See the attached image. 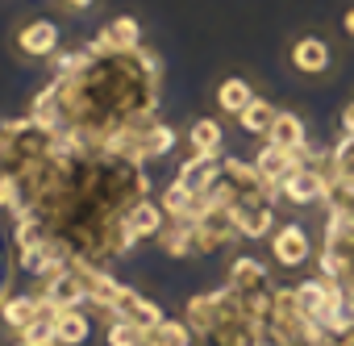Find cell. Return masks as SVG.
<instances>
[{"instance_id":"cell-2","label":"cell","mask_w":354,"mask_h":346,"mask_svg":"<svg viewBox=\"0 0 354 346\" xmlns=\"http://www.w3.org/2000/svg\"><path fill=\"white\" fill-rule=\"evenodd\" d=\"M59 42L63 34H59V21L50 17H30L13 30V55L21 63H50L59 55Z\"/></svg>"},{"instance_id":"cell-19","label":"cell","mask_w":354,"mask_h":346,"mask_svg":"<svg viewBox=\"0 0 354 346\" xmlns=\"http://www.w3.org/2000/svg\"><path fill=\"white\" fill-rule=\"evenodd\" d=\"M154 246L167 255V259H196V242H192V221H167L162 234L154 238Z\"/></svg>"},{"instance_id":"cell-10","label":"cell","mask_w":354,"mask_h":346,"mask_svg":"<svg viewBox=\"0 0 354 346\" xmlns=\"http://www.w3.org/2000/svg\"><path fill=\"white\" fill-rule=\"evenodd\" d=\"M225 284L234 292H259V288H271V267L254 255H234L230 259V271H225Z\"/></svg>"},{"instance_id":"cell-12","label":"cell","mask_w":354,"mask_h":346,"mask_svg":"<svg viewBox=\"0 0 354 346\" xmlns=\"http://www.w3.org/2000/svg\"><path fill=\"white\" fill-rule=\"evenodd\" d=\"M234 226L242 238H267L275 230V205L263 201H238L234 205Z\"/></svg>"},{"instance_id":"cell-23","label":"cell","mask_w":354,"mask_h":346,"mask_svg":"<svg viewBox=\"0 0 354 346\" xmlns=\"http://www.w3.org/2000/svg\"><path fill=\"white\" fill-rule=\"evenodd\" d=\"M96 5V0H59V9H67V13H88Z\"/></svg>"},{"instance_id":"cell-17","label":"cell","mask_w":354,"mask_h":346,"mask_svg":"<svg viewBox=\"0 0 354 346\" xmlns=\"http://www.w3.org/2000/svg\"><path fill=\"white\" fill-rule=\"evenodd\" d=\"M254 96H259V92H254L250 80H242V75H225V80L217 84V92H213L217 113H225V117H234V121H238V113H242Z\"/></svg>"},{"instance_id":"cell-14","label":"cell","mask_w":354,"mask_h":346,"mask_svg":"<svg viewBox=\"0 0 354 346\" xmlns=\"http://www.w3.org/2000/svg\"><path fill=\"white\" fill-rule=\"evenodd\" d=\"M184 138H188V150L201 158H221V150H225V129L217 117H196Z\"/></svg>"},{"instance_id":"cell-21","label":"cell","mask_w":354,"mask_h":346,"mask_svg":"<svg viewBox=\"0 0 354 346\" xmlns=\"http://www.w3.org/2000/svg\"><path fill=\"white\" fill-rule=\"evenodd\" d=\"M146 346H196V334L184 325V317H167L154 329H146Z\"/></svg>"},{"instance_id":"cell-18","label":"cell","mask_w":354,"mask_h":346,"mask_svg":"<svg viewBox=\"0 0 354 346\" xmlns=\"http://www.w3.org/2000/svg\"><path fill=\"white\" fill-rule=\"evenodd\" d=\"M158 205H162L167 221H196V213H201V197H192L180 180H171V184L158 192Z\"/></svg>"},{"instance_id":"cell-13","label":"cell","mask_w":354,"mask_h":346,"mask_svg":"<svg viewBox=\"0 0 354 346\" xmlns=\"http://www.w3.org/2000/svg\"><path fill=\"white\" fill-rule=\"evenodd\" d=\"M267 142L288 146V150H308V146H313L304 117L292 113V109H279V113H275V121H271V129H267Z\"/></svg>"},{"instance_id":"cell-9","label":"cell","mask_w":354,"mask_h":346,"mask_svg":"<svg viewBox=\"0 0 354 346\" xmlns=\"http://www.w3.org/2000/svg\"><path fill=\"white\" fill-rule=\"evenodd\" d=\"M38 292H42L55 309H84V304H88V296H84V280H80V271H75V267H63L59 275L42 280V284H38Z\"/></svg>"},{"instance_id":"cell-25","label":"cell","mask_w":354,"mask_h":346,"mask_svg":"<svg viewBox=\"0 0 354 346\" xmlns=\"http://www.w3.org/2000/svg\"><path fill=\"white\" fill-rule=\"evenodd\" d=\"M17 346H34V342H21V338H17Z\"/></svg>"},{"instance_id":"cell-7","label":"cell","mask_w":354,"mask_h":346,"mask_svg":"<svg viewBox=\"0 0 354 346\" xmlns=\"http://www.w3.org/2000/svg\"><path fill=\"white\" fill-rule=\"evenodd\" d=\"M217 321H221V288H213V292H192V296L184 300V325L196 334V342H205V338L217 329Z\"/></svg>"},{"instance_id":"cell-15","label":"cell","mask_w":354,"mask_h":346,"mask_svg":"<svg viewBox=\"0 0 354 346\" xmlns=\"http://www.w3.org/2000/svg\"><path fill=\"white\" fill-rule=\"evenodd\" d=\"M129 321V325H138V329H154L158 321H167V313H162V304L158 300H150V296H138L133 288L121 296V304H117V313H113V321Z\"/></svg>"},{"instance_id":"cell-20","label":"cell","mask_w":354,"mask_h":346,"mask_svg":"<svg viewBox=\"0 0 354 346\" xmlns=\"http://www.w3.org/2000/svg\"><path fill=\"white\" fill-rule=\"evenodd\" d=\"M275 113H279V104H275V100L254 96V100L238 113V129H242V134H250V138H267V129H271Z\"/></svg>"},{"instance_id":"cell-11","label":"cell","mask_w":354,"mask_h":346,"mask_svg":"<svg viewBox=\"0 0 354 346\" xmlns=\"http://www.w3.org/2000/svg\"><path fill=\"white\" fill-rule=\"evenodd\" d=\"M175 180H180L192 197H205L217 180H221V158H201V154H188L175 171Z\"/></svg>"},{"instance_id":"cell-24","label":"cell","mask_w":354,"mask_h":346,"mask_svg":"<svg viewBox=\"0 0 354 346\" xmlns=\"http://www.w3.org/2000/svg\"><path fill=\"white\" fill-rule=\"evenodd\" d=\"M342 30H346V34H350V38H354V5H350V9H346V17H342Z\"/></svg>"},{"instance_id":"cell-5","label":"cell","mask_w":354,"mask_h":346,"mask_svg":"<svg viewBox=\"0 0 354 346\" xmlns=\"http://www.w3.org/2000/svg\"><path fill=\"white\" fill-rule=\"evenodd\" d=\"M42 313H55V304L34 288V292H5V300H0V325H5L9 334H26Z\"/></svg>"},{"instance_id":"cell-8","label":"cell","mask_w":354,"mask_h":346,"mask_svg":"<svg viewBox=\"0 0 354 346\" xmlns=\"http://www.w3.org/2000/svg\"><path fill=\"white\" fill-rule=\"evenodd\" d=\"M125 230L138 238V242H154L158 234H162V226H167V213H162V205H158V197H142L138 205H129L125 209Z\"/></svg>"},{"instance_id":"cell-1","label":"cell","mask_w":354,"mask_h":346,"mask_svg":"<svg viewBox=\"0 0 354 346\" xmlns=\"http://www.w3.org/2000/svg\"><path fill=\"white\" fill-rule=\"evenodd\" d=\"M337 63V51L325 34H296L288 42V67L300 80H325Z\"/></svg>"},{"instance_id":"cell-22","label":"cell","mask_w":354,"mask_h":346,"mask_svg":"<svg viewBox=\"0 0 354 346\" xmlns=\"http://www.w3.org/2000/svg\"><path fill=\"white\" fill-rule=\"evenodd\" d=\"M104 346H146V329L129 325V321H109L104 325Z\"/></svg>"},{"instance_id":"cell-6","label":"cell","mask_w":354,"mask_h":346,"mask_svg":"<svg viewBox=\"0 0 354 346\" xmlns=\"http://www.w3.org/2000/svg\"><path fill=\"white\" fill-rule=\"evenodd\" d=\"M138 46H142V21L129 17V13L104 21V26L96 30V38L88 42L92 55H129V51H138Z\"/></svg>"},{"instance_id":"cell-16","label":"cell","mask_w":354,"mask_h":346,"mask_svg":"<svg viewBox=\"0 0 354 346\" xmlns=\"http://www.w3.org/2000/svg\"><path fill=\"white\" fill-rule=\"evenodd\" d=\"M92 313L88 309H59L55 313V346H84L92 338Z\"/></svg>"},{"instance_id":"cell-4","label":"cell","mask_w":354,"mask_h":346,"mask_svg":"<svg viewBox=\"0 0 354 346\" xmlns=\"http://www.w3.org/2000/svg\"><path fill=\"white\" fill-rule=\"evenodd\" d=\"M267 251H271V263H275V267L296 271V267H304V263L313 259V238H308V230H304V226L283 221V226H275V230H271Z\"/></svg>"},{"instance_id":"cell-3","label":"cell","mask_w":354,"mask_h":346,"mask_svg":"<svg viewBox=\"0 0 354 346\" xmlns=\"http://www.w3.org/2000/svg\"><path fill=\"white\" fill-rule=\"evenodd\" d=\"M329 171H321V167H313V163H304V167H296V171H288V176L279 180V201H288V205H296V209H308V205H325V197H329Z\"/></svg>"}]
</instances>
